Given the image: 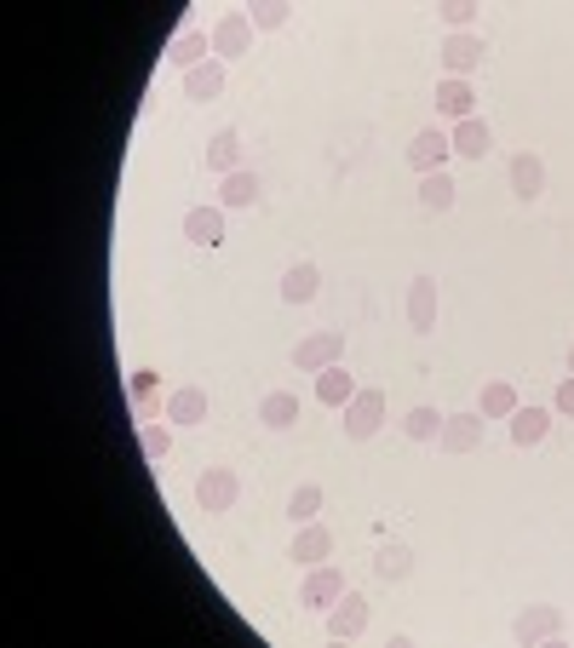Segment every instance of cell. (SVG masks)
Returning <instances> with one entry per match:
<instances>
[{
  "label": "cell",
  "mask_w": 574,
  "mask_h": 648,
  "mask_svg": "<svg viewBox=\"0 0 574 648\" xmlns=\"http://www.w3.org/2000/svg\"><path fill=\"white\" fill-rule=\"evenodd\" d=\"M236 500H241V477L230 465H207L202 477H195V511L224 516V511H236Z\"/></svg>",
  "instance_id": "obj_1"
},
{
  "label": "cell",
  "mask_w": 574,
  "mask_h": 648,
  "mask_svg": "<svg viewBox=\"0 0 574 648\" xmlns=\"http://www.w3.org/2000/svg\"><path fill=\"white\" fill-rule=\"evenodd\" d=\"M345 413V436L351 442H368V436H380V425H385V390H373V385H362L351 402L339 408Z\"/></svg>",
  "instance_id": "obj_2"
},
{
  "label": "cell",
  "mask_w": 574,
  "mask_h": 648,
  "mask_svg": "<svg viewBox=\"0 0 574 648\" xmlns=\"http://www.w3.org/2000/svg\"><path fill=\"white\" fill-rule=\"evenodd\" d=\"M563 609L558 603H534V609H522L517 619H511V637L522 643V648H534V643H558L563 637Z\"/></svg>",
  "instance_id": "obj_3"
},
{
  "label": "cell",
  "mask_w": 574,
  "mask_h": 648,
  "mask_svg": "<svg viewBox=\"0 0 574 648\" xmlns=\"http://www.w3.org/2000/svg\"><path fill=\"white\" fill-rule=\"evenodd\" d=\"M334 362H345V333L339 328H322V333L293 344V367L299 373H322V367H334Z\"/></svg>",
  "instance_id": "obj_4"
},
{
  "label": "cell",
  "mask_w": 574,
  "mask_h": 648,
  "mask_svg": "<svg viewBox=\"0 0 574 648\" xmlns=\"http://www.w3.org/2000/svg\"><path fill=\"white\" fill-rule=\"evenodd\" d=\"M254 18L247 12H224L218 23H213V58L218 64H230V58H241V53H254Z\"/></svg>",
  "instance_id": "obj_5"
},
{
  "label": "cell",
  "mask_w": 574,
  "mask_h": 648,
  "mask_svg": "<svg viewBox=\"0 0 574 648\" xmlns=\"http://www.w3.org/2000/svg\"><path fill=\"white\" fill-rule=\"evenodd\" d=\"M448 156H454V144H448V127H419L414 144H408V167L426 179V172H448Z\"/></svg>",
  "instance_id": "obj_6"
},
{
  "label": "cell",
  "mask_w": 574,
  "mask_h": 648,
  "mask_svg": "<svg viewBox=\"0 0 574 648\" xmlns=\"http://www.w3.org/2000/svg\"><path fill=\"white\" fill-rule=\"evenodd\" d=\"M339 596H345V575L334 562H316L305 575V586H299V609H322V614H328Z\"/></svg>",
  "instance_id": "obj_7"
},
{
  "label": "cell",
  "mask_w": 574,
  "mask_h": 648,
  "mask_svg": "<svg viewBox=\"0 0 574 648\" xmlns=\"http://www.w3.org/2000/svg\"><path fill=\"white\" fill-rule=\"evenodd\" d=\"M437 58H442V69H448V75H460V81H465L471 69H483V58H488V41H483L477 30H465V35H448Z\"/></svg>",
  "instance_id": "obj_8"
},
{
  "label": "cell",
  "mask_w": 574,
  "mask_h": 648,
  "mask_svg": "<svg viewBox=\"0 0 574 648\" xmlns=\"http://www.w3.org/2000/svg\"><path fill=\"white\" fill-rule=\"evenodd\" d=\"M483 425H488L483 413H448L437 447H442V454H477V447H483Z\"/></svg>",
  "instance_id": "obj_9"
},
{
  "label": "cell",
  "mask_w": 574,
  "mask_h": 648,
  "mask_svg": "<svg viewBox=\"0 0 574 648\" xmlns=\"http://www.w3.org/2000/svg\"><path fill=\"white\" fill-rule=\"evenodd\" d=\"M288 557H293L299 568L328 562V557H334V528H322V522H299V528H293V545H288Z\"/></svg>",
  "instance_id": "obj_10"
},
{
  "label": "cell",
  "mask_w": 574,
  "mask_h": 648,
  "mask_svg": "<svg viewBox=\"0 0 574 648\" xmlns=\"http://www.w3.org/2000/svg\"><path fill=\"white\" fill-rule=\"evenodd\" d=\"M368 632V596L362 591H345L339 603L328 609V637L334 643H351V637H362Z\"/></svg>",
  "instance_id": "obj_11"
},
{
  "label": "cell",
  "mask_w": 574,
  "mask_h": 648,
  "mask_svg": "<svg viewBox=\"0 0 574 648\" xmlns=\"http://www.w3.org/2000/svg\"><path fill=\"white\" fill-rule=\"evenodd\" d=\"M437 310H442V293L431 276H414L408 282V328L414 333H431L437 328Z\"/></svg>",
  "instance_id": "obj_12"
},
{
  "label": "cell",
  "mask_w": 574,
  "mask_h": 648,
  "mask_svg": "<svg viewBox=\"0 0 574 648\" xmlns=\"http://www.w3.org/2000/svg\"><path fill=\"white\" fill-rule=\"evenodd\" d=\"M448 144H454V156H465V161H483L488 149H494V127H488L483 115L454 121V127H448Z\"/></svg>",
  "instance_id": "obj_13"
},
{
  "label": "cell",
  "mask_w": 574,
  "mask_h": 648,
  "mask_svg": "<svg viewBox=\"0 0 574 648\" xmlns=\"http://www.w3.org/2000/svg\"><path fill=\"white\" fill-rule=\"evenodd\" d=\"M207 413H213V402L202 385H179L167 396V425H207Z\"/></svg>",
  "instance_id": "obj_14"
},
{
  "label": "cell",
  "mask_w": 574,
  "mask_h": 648,
  "mask_svg": "<svg viewBox=\"0 0 574 648\" xmlns=\"http://www.w3.org/2000/svg\"><path fill=\"white\" fill-rule=\"evenodd\" d=\"M511 195H517L522 207H534L540 195H545V161L529 156V149H522V156H511Z\"/></svg>",
  "instance_id": "obj_15"
},
{
  "label": "cell",
  "mask_w": 574,
  "mask_h": 648,
  "mask_svg": "<svg viewBox=\"0 0 574 648\" xmlns=\"http://www.w3.org/2000/svg\"><path fill=\"white\" fill-rule=\"evenodd\" d=\"M259 195H265V179L254 167H236L230 179H218V207L230 213V207H259Z\"/></svg>",
  "instance_id": "obj_16"
},
{
  "label": "cell",
  "mask_w": 574,
  "mask_h": 648,
  "mask_svg": "<svg viewBox=\"0 0 574 648\" xmlns=\"http://www.w3.org/2000/svg\"><path fill=\"white\" fill-rule=\"evenodd\" d=\"M437 115H448V121H471V115H477V92H471V81L442 75V81H437Z\"/></svg>",
  "instance_id": "obj_17"
},
{
  "label": "cell",
  "mask_w": 574,
  "mask_h": 648,
  "mask_svg": "<svg viewBox=\"0 0 574 648\" xmlns=\"http://www.w3.org/2000/svg\"><path fill=\"white\" fill-rule=\"evenodd\" d=\"M224 81H230V75H224V64L207 58V64H195V69L184 75V98H190V104H213V98H224Z\"/></svg>",
  "instance_id": "obj_18"
},
{
  "label": "cell",
  "mask_w": 574,
  "mask_h": 648,
  "mask_svg": "<svg viewBox=\"0 0 574 648\" xmlns=\"http://www.w3.org/2000/svg\"><path fill=\"white\" fill-rule=\"evenodd\" d=\"M207 53H213V35L207 30H179V35H172V46H167V64L190 75L195 64H207Z\"/></svg>",
  "instance_id": "obj_19"
},
{
  "label": "cell",
  "mask_w": 574,
  "mask_h": 648,
  "mask_svg": "<svg viewBox=\"0 0 574 648\" xmlns=\"http://www.w3.org/2000/svg\"><path fill=\"white\" fill-rule=\"evenodd\" d=\"M357 390H362V385L351 379V373H345V362H334V367L316 373V402H322V408H345Z\"/></svg>",
  "instance_id": "obj_20"
},
{
  "label": "cell",
  "mask_w": 574,
  "mask_h": 648,
  "mask_svg": "<svg viewBox=\"0 0 574 648\" xmlns=\"http://www.w3.org/2000/svg\"><path fill=\"white\" fill-rule=\"evenodd\" d=\"M316 293H322V270L311 259H299V264L282 270V298H288V305H311Z\"/></svg>",
  "instance_id": "obj_21"
},
{
  "label": "cell",
  "mask_w": 574,
  "mask_h": 648,
  "mask_svg": "<svg viewBox=\"0 0 574 648\" xmlns=\"http://www.w3.org/2000/svg\"><path fill=\"white\" fill-rule=\"evenodd\" d=\"M236 167H241V133H236V127H218V133L207 138V172L230 179Z\"/></svg>",
  "instance_id": "obj_22"
},
{
  "label": "cell",
  "mask_w": 574,
  "mask_h": 648,
  "mask_svg": "<svg viewBox=\"0 0 574 648\" xmlns=\"http://www.w3.org/2000/svg\"><path fill=\"white\" fill-rule=\"evenodd\" d=\"M184 241L218 247V241H224V207H190V213H184Z\"/></svg>",
  "instance_id": "obj_23"
},
{
  "label": "cell",
  "mask_w": 574,
  "mask_h": 648,
  "mask_svg": "<svg viewBox=\"0 0 574 648\" xmlns=\"http://www.w3.org/2000/svg\"><path fill=\"white\" fill-rule=\"evenodd\" d=\"M545 431H552V408H534V402H529V408L511 413V442H517V447H540Z\"/></svg>",
  "instance_id": "obj_24"
},
{
  "label": "cell",
  "mask_w": 574,
  "mask_h": 648,
  "mask_svg": "<svg viewBox=\"0 0 574 648\" xmlns=\"http://www.w3.org/2000/svg\"><path fill=\"white\" fill-rule=\"evenodd\" d=\"M259 425L265 431H293L299 425V396L293 390H270L259 402Z\"/></svg>",
  "instance_id": "obj_25"
},
{
  "label": "cell",
  "mask_w": 574,
  "mask_h": 648,
  "mask_svg": "<svg viewBox=\"0 0 574 648\" xmlns=\"http://www.w3.org/2000/svg\"><path fill=\"white\" fill-rule=\"evenodd\" d=\"M373 575H380V580H408L414 575V545L385 539L380 552H373Z\"/></svg>",
  "instance_id": "obj_26"
},
{
  "label": "cell",
  "mask_w": 574,
  "mask_h": 648,
  "mask_svg": "<svg viewBox=\"0 0 574 648\" xmlns=\"http://www.w3.org/2000/svg\"><path fill=\"white\" fill-rule=\"evenodd\" d=\"M517 408H522V402H517V385H511V379H488L483 396H477V413H483V419H511Z\"/></svg>",
  "instance_id": "obj_27"
},
{
  "label": "cell",
  "mask_w": 574,
  "mask_h": 648,
  "mask_svg": "<svg viewBox=\"0 0 574 648\" xmlns=\"http://www.w3.org/2000/svg\"><path fill=\"white\" fill-rule=\"evenodd\" d=\"M454 195H460V184L448 179V172H426V179H419V207L448 213V207H454Z\"/></svg>",
  "instance_id": "obj_28"
},
{
  "label": "cell",
  "mask_w": 574,
  "mask_h": 648,
  "mask_svg": "<svg viewBox=\"0 0 574 648\" xmlns=\"http://www.w3.org/2000/svg\"><path fill=\"white\" fill-rule=\"evenodd\" d=\"M442 419H448V413H437V408L419 402V408L403 413V436H414V442H437V436H442Z\"/></svg>",
  "instance_id": "obj_29"
},
{
  "label": "cell",
  "mask_w": 574,
  "mask_h": 648,
  "mask_svg": "<svg viewBox=\"0 0 574 648\" xmlns=\"http://www.w3.org/2000/svg\"><path fill=\"white\" fill-rule=\"evenodd\" d=\"M288 516H293V528H299V522H316L322 516V488L316 482H299L288 493Z\"/></svg>",
  "instance_id": "obj_30"
},
{
  "label": "cell",
  "mask_w": 574,
  "mask_h": 648,
  "mask_svg": "<svg viewBox=\"0 0 574 648\" xmlns=\"http://www.w3.org/2000/svg\"><path fill=\"white\" fill-rule=\"evenodd\" d=\"M442 23H448V35H465L471 23H477V0H442Z\"/></svg>",
  "instance_id": "obj_31"
},
{
  "label": "cell",
  "mask_w": 574,
  "mask_h": 648,
  "mask_svg": "<svg viewBox=\"0 0 574 648\" xmlns=\"http://www.w3.org/2000/svg\"><path fill=\"white\" fill-rule=\"evenodd\" d=\"M247 18H254V30H265V35H270V30H282V23L293 18V7H288V0H259V7L247 12Z\"/></svg>",
  "instance_id": "obj_32"
},
{
  "label": "cell",
  "mask_w": 574,
  "mask_h": 648,
  "mask_svg": "<svg viewBox=\"0 0 574 648\" xmlns=\"http://www.w3.org/2000/svg\"><path fill=\"white\" fill-rule=\"evenodd\" d=\"M138 442H144V454L161 465V459L172 454V425H144V431H138Z\"/></svg>",
  "instance_id": "obj_33"
},
{
  "label": "cell",
  "mask_w": 574,
  "mask_h": 648,
  "mask_svg": "<svg viewBox=\"0 0 574 648\" xmlns=\"http://www.w3.org/2000/svg\"><path fill=\"white\" fill-rule=\"evenodd\" d=\"M552 413H569V419H574V373H569V379L558 385V396H552Z\"/></svg>",
  "instance_id": "obj_34"
},
{
  "label": "cell",
  "mask_w": 574,
  "mask_h": 648,
  "mask_svg": "<svg viewBox=\"0 0 574 648\" xmlns=\"http://www.w3.org/2000/svg\"><path fill=\"white\" fill-rule=\"evenodd\" d=\"M569 373H574V344H569Z\"/></svg>",
  "instance_id": "obj_35"
}]
</instances>
